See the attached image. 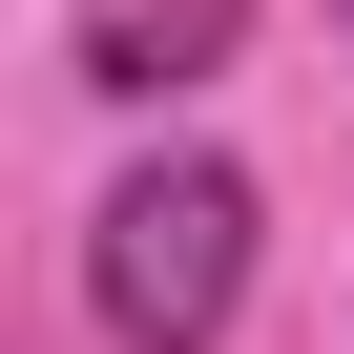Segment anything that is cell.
<instances>
[{
    "label": "cell",
    "mask_w": 354,
    "mask_h": 354,
    "mask_svg": "<svg viewBox=\"0 0 354 354\" xmlns=\"http://www.w3.org/2000/svg\"><path fill=\"white\" fill-rule=\"evenodd\" d=\"M84 292H104V333H125V354H209V333L250 313V167L167 146L146 188H104V250H84Z\"/></svg>",
    "instance_id": "1"
},
{
    "label": "cell",
    "mask_w": 354,
    "mask_h": 354,
    "mask_svg": "<svg viewBox=\"0 0 354 354\" xmlns=\"http://www.w3.org/2000/svg\"><path fill=\"white\" fill-rule=\"evenodd\" d=\"M230 42H250V0H104V21H84V84L167 104V84H209Z\"/></svg>",
    "instance_id": "2"
},
{
    "label": "cell",
    "mask_w": 354,
    "mask_h": 354,
    "mask_svg": "<svg viewBox=\"0 0 354 354\" xmlns=\"http://www.w3.org/2000/svg\"><path fill=\"white\" fill-rule=\"evenodd\" d=\"M333 21H354V0H333Z\"/></svg>",
    "instance_id": "3"
}]
</instances>
